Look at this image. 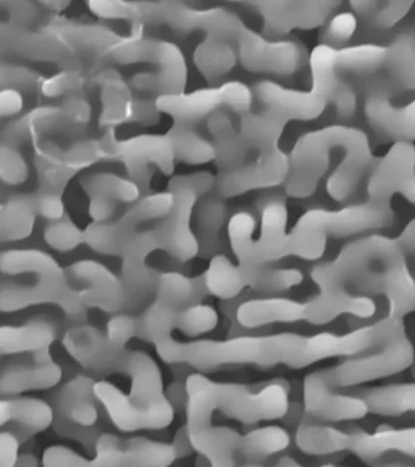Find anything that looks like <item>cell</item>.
<instances>
[{
	"label": "cell",
	"instance_id": "1",
	"mask_svg": "<svg viewBox=\"0 0 415 467\" xmlns=\"http://www.w3.org/2000/svg\"><path fill=\"white\" fill-rule=\"evenodd\" d=\"M310 275L320 293L334 297L373 283L386 295L393 318L403 319L415 310V280L406 254L398 240L379 234L348 244L334 261L315 265Z\"/></svg>",
	"mask_w": 415,
	"mask_h": 467
},
{
	"label": "cell",
	"instance_id": "2",
	"mask_svg": "<svg viewBox=\"0 0 415 467\" xmlns=\"http://www.w3.org/2000/svg\"><path fill=\"white\" fill-rule=\"evenodd\" d=\"M187 432L193 449L213 431L212 417L221 411L246 424L285 419L290 411L289 391L273 381L258 391L234 383L214 381L201 373L186 379Z\"/></svg>",
	"mask_w": 415,
	"mask_h": 467
},
{
	"label": "cell",
	"instance_id": "3",
	"mask_svg": "<svg viewBox=\"0 0 415 467\" xmlns=\"http://www.w3.org/2000/svg\"><path fill=\"white\" fill-rule=\"evenodd\" d=\"M113 373L130 379L129 395L109 381H96L94 391L116 429L123 432L160 431L172 423L175 410L164 392L159 366L150 356L124 348Z\"/></svg>",
	"mask_w": 415,
	"mask_h": 467
},
{
	"label": "cell",
	"instance_id": "4",
	"mask_svg": "<svg viewBox=\"0 0 415 467\" xmlns=\"http://www.w3.org/2000/svg\"><path fill=\"white\" fill-rule=\"evenodd\" d=\"M335 157L344 158L364 176L373 155L369 139L362 130L330 125L305 133L289 155L290 169L284 189L287 196L304 199L316 192Z\"/></svg>",
	"mask_w": 415,
	"mask_h": 467
},
{
	"label": "cell",
	"instance_id": "5",
	"mask_svg": "<svg viewBox=\"0 0 415 467\" xmlns=\"http://www.w3.org/2000/svg\"><path fill=\"white\" fill-rule=\"evenodd\" d=\"M2 310L57 304L70 320L80 323L85 307L66 285L58 263L40 250H11L2 255Z\"/></svg>",
	"mask_w": 415,
	"mask_h": 467
},
{
	"label": "cell",
	"instance_id": "6",
	"mask_svg": "<svg viewBox=\"0 0 415 467\" xmlns=\"http://www.w3.org/2000/svg\"><path fill=\"white\" fill-rule=\"evenodd\" d=\"M392 218L390 202L371 198L340 210H309L287 232L285 256L318 260L324 255L329 238H343L385 228Z\"/></svg>",
	"mask_w": 415,
	"mask_h": 467
},
{
	"label": "cell",
	"instance_id": "7",
	"mask_svg": "<svg viewBox=\"0 0 415 467\" xmlns=\"http://www.w3.org/2000/svg\"><path fill=\"white\" fill-rule=\"evenodd\" d=\"M337 49L319 44L309 55L311 88L297 90L263 79L253 91L262 108L290 121H311L318 119L331 103L338 79Z\"/></svg>",
	"mask_w": 415,
	"mask_h": 467
},
{
	"label": "cell",
	"instance_id": "8",
	"mask_svg": "<svg viewBox=\"0 0 415 467\" xmlns=\"http://www.w3.org/2000/svg\"><path fill=\"white\" fill-rule=\"evenodd\" d=\"M285 189L265 190L255 200L260 214L261 230L254 237L256 218L251 211H239L228 223L232 250L240 264L270 265L285 259V238L287 234L288 208Z\"/></svg>",
	"mask_w": 415,
	"mask_h": 467
},
{
	"label": "cell",
	"instance_id": "9",
	"mask_svg": "<svg viewBox=\"0 0 415 467\" xmlns=\"http://www.w3.org/2000/svg\"><path fill=\"white\" fill-rule=\"evenodd\" d=\"M155 346L159 357L164 362L187 364L202 373L228 365L267 367L271 353L270 336L191 343H181L170 337Z\"/></svg>",
	"mask_w": 415,
	"mask_h": 467
},
{
	"label": "cell",
	"instance_id": "10",
	"mask_svg": "<svg viewBox=\"0 0 415 467\" xmlns=\"http://www.w3.org/2000/svg\"><path fill=\"white\" fill-rule=\"evenodd\" d=\"M215 187L209 172L177 176L171 181L174 204L160 225L155 239L159 247L180 262H187L201 252V245L191 229V216L199 197Z\"/></svg>",
	"mask_w": 415,
	"mask_h": 467
},
{
	"label": "cell",
	"instance_id": "11",
	"mask_svg": "<svg viewBox=\"0 0 415 467\" xmlns=\"http://www.w3.org/2000/svg\"><path fill=\"white\" fill-rule=\"evenodd\" d=\"M383 321L380 345L368 356L348 359L335 367L337 387L348 388L400 373L412 365L413 346L407 337L402 319L388 316Z\"/></svg>",
	"mask_w": 415,
	"mask_h": 467
},
{
	"label": "cell",
	"instance_id": "12",
	"mask_svg": "<svg viewBox=\"0 0 415 467\" xmlns=\"http://www.w3.org/2000/svg\"><path fill=\"white\" fill-rule=\"evenodd\" d=\"M303 281V273L296 269L273 268L269 265H235L223 254L213 257L204 276L206 289L223 299L236 297L245 289L285 292L302 285Z\"/></svg>",
	"mask_w": 415,
	"mask_h": 467
},
{
	"label": "cell",
	"instance_id": "13",
	"mask_svg": "<svg viewBox=\"0 0 415 467\" xmlns=\"http://www.w3.org/2000/svg\"><path fill=\"white\" fill-rule=\"evenodd\" d=\"M254 98L253 88L245 83L229 80L220 87L197 90L191 94L161 96L157 108L173 117L176 123L190 125L220 110L243 116L252 111Z\"/></svg>",
	"mask_w": 415,
	"mask_h": 467
},
{
	"label": "cell",
	"instance_id": "14",
	"mask_svg": "<svg viewBox=\"0 0 415 467\" xmlns=\"http://www.w3.org/2000/svg\"><path fill=\"white\" fill-rule=\"evenodd\" d=\"M238 61L252 73L290 77L309 62L307 49L296 38L271 39L244 27L236 43Z\"/></svg>",
	"mask_w": 415,
	"mask_h": 467
},
{
	"label": "cell",
	"instance_id": "15",
	"mask_svg": "<svg viewBox=\"0 0 415 467\" xmlns=\"http://www.w3.org/2000/svg\"><path fill=\"white\" fill-rule=\"evenodd\" d=\"M364 114L378 132L396 141H415V99L403 107L391 103V83L386 76L365 77Z\"/></svg>",
	"mask_w": 415,
	"mask_h": 467
},
{
	"label": "cell",
	"instance_id": "16",
	"mask_svg": "<svg viewBox=\"0 0 415 467\" xmlns=\"http://www.w3.org/2000/svg\"><path fill=\"white\" fill-rule=\"evenodd\" d=\"M290 169L289 156L280 147L255 153L254 160L241 168L221 171L215 178L217 192L223 198L256 190L285 186Z\"/></svg>",
	"mask_w": 415,
	"mask_h": 467
},
{
	"label": "cell",
	"instance_id": "17",
	"mask_svg": "<svg viewBox=\"0 0 415 467\" xmlns=\"http://www.w3.org/2000/svg\"><path fill=\"white\" fill-rule=\"evenodd\" d=\"M94 459L89 466H170L178 458L174 443L155 441L144 437L121 439L113 433H101L98 438Z\"/></svg>",
	"mask_w": 415,
	"mask_h": 467
},
{
	"label": "cell",
	"instance_id": "18",
	"mask_svg": "<svg viewBox=\"0 0 415 467\" xmlns=\"http://www.w3.org/2000/svg\"><path fill=\"white\" fill-rule=\"evenodd\" d=\"M337 388L335 369L313 372L304 381V411L312 419L340 422L361 420L369 412L367 403L358 396L342 395Z\"/></svg>",
	"mask_w": 415,
	"mask_h": 467
},
{
	"label": "cell",
	"instance_id": "19",
	"mask_svg": "<svg viewBox=\"0 0 415 467\" xmlns=\"http://www.w3.org/2000/svg\"><path fill=\"white\" fill-rule=\"evenodd\" d=\"M66 285L86 306L109 312L119 311L127 302L129 291L105 265L94 261H81L65 271Z\"/></svg>",
	"mask_w": 415,
	"mask_h": 467
},
{
	"label": "cell",
	"instance_id": "20",
	"mask_svg": "<svg viewBox=\"0 0 415 467\" xmlns=\"http://www.w3.org/2000/svg\"><path fill=\"white\" fill-rule=\"evenodd\" d=\"M368 198L390 202L401 194L415 205V145L396 141L374 165L368 182Z\"/></svg>",
	"mask_w": 415,
	"mask_h": 467
},
{
	"label": "cell",
	"instance_id": "21",
	"mask_svg": "<svg viewBox=\"0 0 415 467\" xmlns=\"http://www.w3.org/2000/svg\"><path fill=\"white\" fill-rule=\"evenodd\" d=\"M264 22V36L282 37L294 29L325 26L341 2H246Z\"/></svg>",
	"mask_w": 415,
	"mask_h": 467
},
{
	"label": "cell",
	"instance_id": "22",
	"mask_svg": "<svg viewBox=\"0 0 415 467\" xmlns=\"http://www.w3.org/2000/svg\"><path fill=\"white\" fill-rule=\"evenodd\" d=\"M63 372L51 350L29 355L22 358H11L2 366L0 391L3 398L19 396L28 391L55 389L62 379Z\"/></svg>",
	"mask_w": 415,
	"mask_h": 467
},
{
	"label": "cell",
	"instance_id": "23",
	"mask_svg": "<svg viewBox=\"0 0 415 467\" xmlns=\"http://www.w3.org/2000/svg\"><path fill=\"white\" fill-rule=\"evenodd\" d=\"M95 382L88 375L78 374L48 394L47 402L55 411L52 427L96 426L99 420Z\"/></svg>",
	"mask_w": 415,
	"mask_h": 467
},
{
	"label": "cell",
	"instance_id": "24",
	"mask_svg": "<svg viewBox=\"0 0 415 467\" xmlns=\"http://www.w3.org/2000/svg\"><path fill=\"white\" fill-rule=\"evenodd\" d=\"M62 344L87 372L99 376L112 374L125 348L111 343L101 331L90 326H77L65 333Z\"/></svg>",
	"mask_w": 415,
	"mask_h": 467
},
{
	"label": "cell",
	"instance_id": "25",
	"mask_svg": "<svg viewBox=\"0 0 415 467\" xmlns=\"http://www.w3.org/2000/svg\"><path fill=\"white\" fill-rule=\"evenodd\" d=\"M54 420L52 405L43 399L19 395L0 402V425L13 431L21 444L52 427Z\"/></svg>",
	"mask_w": 415,
	"mask_h": 467
},
{
	"label": "cell",
	"instance_id": "26",
	"mask_svg": "<svg viewBox=\"0 0 415 467\" xmlns=\"http://www.w3.org/2000/svg\"><path fill=\"white\" fill-rule=\"evenodd\" d=\"M58 337V327L47 316H38L20 327L4 326L0 330V352L10 357L36 354L51 348Z\"/></svg>",
	"mask_w": 415,
	"mask_h": 467
},
{
	"label": "cell",
	"instance_id": "27",
	"mask_svg": "<svg viewBox=\"0 0 415 467\" xmlns=\"http://www.w3.org/2000/svg\"><path fill=\"white\" fill-rule=\"evenodd\" d=\"M348 450L365 460L378 459L389 452L415 458V428L348 432Z\"/></svg>",
	"mask_w": 415,
	"mask_h": 467
},
{
	"label": "cell",
	"instance_id": "28",
	"mask_svg": "<svg viewBox=\"0 0 415 467\" xmlns=\"http://www.w3.org/2000/svg\"><path fill=\"white\" fill-rule=\"evenodd\" d=\"M244 328L304 321V303L285 297L256 298L242 304L236 313Z\"/></svg>",
	"mask_w": 415,
	"mask_h": 467
},
{
	"label": "cell",
	"instance_id": "29",
	"mask_svg": "<svg viewBox=\"0 0 415 467\" xmlns=\"http://www.w3.org/2000/svg\"><path fill=\"white\" fill-rule=\"evenodd\" d=\"M228 110H220L209 117L208 127L213 139L215 160L222 171L241 168L245 162L247 150Z\"/></svg>",
	"mask_w": 415,
	"mask_h": 467
},
{
	"label": "cell",
	"instance_id": "30",
	"mask_svg": "<svg viewBox=\"0 0 415 467\" xmlns=\"http://www.w3.org/2000/svg\"><path fill=\"white\" fill-rule=\"evenodd\" d=\"M387 47L385 68L398 86L415 91V26L401 27Z\"/></svg>",
	"mask_w": 415,
	"mask_h": 467
},
{
	"label": "cell",
	"instance_id": "31",
	"mask_svg": "<svg viewBox=\"0 0 415 467\" xmlns=\"http://www.w3.org/2000/svg\"><path fill=\"white\" fill-rule=\"evenodd\" d=\"M287 122L275 113L262 109L242 116L240 135L248 151L254 153L279 147Z\"/></svg>",
	"mask_w": 415,
	"mask_h": 467
},
{
	"label": "cell",
	"instance_id": "32",
	"mask_svg": "<svg viewBox=\"0 0 415 467\" xmlns=\"http://www.w3.org/2000/svg\"><path fill=\"white\" fill-rule=\"evenodd\" d=\"M298 448L307 455L323 456L348 450V432L322 425L306 414L296 433Z\"/></svg>",
	"mask_w": 415,
	"mask_h": 467
},
{
	"label": "cell",
	"instance_id": "33",
	"mask_svg": "<svg viewBox=\"0 0 415 467\" xmlns=\"http://www.w3.org/2000/svg\"><path fill=\"white\" fill-rule=\"evenodd\" d=\"M369 412L383 416H399L415 412V383H395L358 392Z\"/></svg>",
	"mask_w": 415,
	"mask_h": 467
},
{
	"label": "cell",
	"instance_id": "34",
	"mask_svg": "<svg viewBox=\"0 0 415 467\" xmlns=\"http://www.w3.org/2000/svg\"><path fill=\"white\" fill-rule=\"evenodd\" d=\"M291 442L289 432L278 426H267L241 436L237 454L246 462H258L284 451Z\"/></svg>",
	"mask_w": 415,
	"mask_h": 467
},
{
	"label": "cell",
	"instance_id": "35",
	"mask_svg": "<svg viewBox=\"0 0 415 467\" xmlns=\"http://www.w3.org/2000/svg\"><path fill=\"white\" fill-rule=\"evenodd\" d=\"M339 73L370 77L385 68L387 47L365 43L337 49Z\"/></svg>",
	"mask_w": 415,
	"mask_h": 467
},
{
	"label": "cell",
	"instance_id": "36",
	"mask_svg": "<svg viewBox=\"0 0 415 467\" xmlns=\"http://www.w3.org/2000/svg\"><path fill=\"white\" fill-rule=\"evenodd\" d=\"M198 69L209 80L220 78L234 68L238 61L236 46L221 39H205L194 53Z\"/></svg>",
	"mask_w": 415,
	"mask_h": 467
},
{
	"label": "cell",
	"instance_id": "37",
	"mask_svg": "<svg viewBox=\"0 0 415 467\" xmlns=\"http://www.w3.org/2000/svg\"><path fill=\"white\" fill-rule=\"evenodd\" d=\"M169 138L175 159L192 164L205 163L215 159L213 144L199 135L190 125L176 123Z\"/></svg>",
	"mask_w": 415,
	"mask_h": 467
},
{
	"label": "cell",
	"instance_id": "38",
	"mask_svg": "<svg viewBox=\"0 0 415 467\" xmlns=\"http://www.w3.org/2000/svg\"><path fill=\"white\" fill-rule=\"evenodd\" d=\"M218 192L206 196L198 208L199 245L208 254L220 244V232L226 218V205Z\"/></svg>",
	"mask_w": 415,
	"mask_h": 467
},
{
	"label": "cell",
	"instance_id": "39",
	"mask_svg": "<svg viewBox=\"0 0 415 467\" xmlns=\"http://www.w3.org/2000/svg\"><path fill=\"white\" fill-rule=\"evenodd\" d=\"M219 323L217 311L209 306L196 305L185 310H179L175 318V327L188 337L204 335L215 328Z\"/></svg>",
	"mask_w": 415,
	"mask_h": 467
},
{
	"label": "cell",
	"instance_id": "40",
	"mask_svg": "<svg viewBox=\"0 0 415 467\" xmlns=\"http://www.w3.org/2000/svg\"><path fill=\"white\" fill-rule=\"evenodd\" d=\"M195 293L193 281L179 273H165L159 275L157 298L176 308L190 302Z\"/></svg>",
	"mask_w": 415,
	"mask_h": 467
},
{
	"label": "cell",
	"instance_id": "41",
	"mask_svg": "<svg viewBox=\"0 0 415 467\" xmlns=\"http://www.w3.org/2000/svg\"><path fill=\"white\" fill-rule=\"evenodd\" d=\"M358 28V16L354 12H341L325 24L320 44L327 45L337 49L345 47L352 39Z\"/></svg>",
	"mask_w": 415,
	"mask_h": 467
},
{
	"label": "cell",
	"instance_id": "42",
	"mask_svg": "<svg viewBox=\"0 0 415 467\" xmlns=\"http://www.w3.org/2000/svg\"><path fill=\"white\" fill-rule=\"evenodd\" d=\"M331 104L334 105L340 120L348 121L354 119L358 110V95L350 81L339 78Z\"/></svg>",
	"mask_w": 415,
	"mask_h": 467
},
{
	"label": "cell",
	"instance_id": "43",
	"mask_svg": "<svg viewBox=\"0 0 415 467\" xmlns=\"http://www.w3.org/2000/svg\"><path fill=\"white\" fill-rule=\"evenodd\" d=\"M412 6L413 2H379L368 23L378 29H390L405 18Z\"/></svg>",
	"mask_w": 415,
	"mask_h": 467
},
{
	"label": "cell",
	"instance_id": "44",
	"mask_svg": "<svg viewBox=\"0 0 415 467\" xmlns=\"http://www.w3.org/2000/svg\"><path fill=\"white\" fill-rule=\"evenodd\" d=\"M46 233L47 243L58 252H70L85 239L77 228L70 223H57Z\"/></svg>",
	"mask_w": 415,
	"mask_h": 467
},
{
	"label": "cell",
	"instance_id": "45",
	"mask_svg": "<svg viewBox=\"0 0 415 467\" xmlns=\"http://www.w3.org/2000/svg\"><path fill=\"white\" fill-rule=\"evenodd\" d=\"M138 320L132 317L115 316L108 324L106 336L114 345L125 348L132 337H138Z\"/></svg>",
	"mask_w": 415,
	"mask_h": 467
},
{
	"label": "cell",
	"instance_id": "46",
	"mask_svg": "<svg viewBox=\"0 0 415 467\" xmlns=\"http://www.w3.org/2000/svg\"><path fill=\"white\" fill-rule=\"evenodd\" d=\"M89 461L90 460L78 455L70 448L62 445H54L46 449L43 454L42 463L46 467H88Z\"/></svg>",
	"mask_w": 415,
	"mask_h": 467
},
{
	"label": "cell",
	"instance_id": "47",
	"mask_svg": "<svg viewBox=\"0 0 415 467\" xmlns=\"http://www.w3.org/2000/svg\"><path fill=\"white\" fill-rule=\"evenodd\" d=\"M21 442L9 430L3 429L0 433V466L13 467L16 466L19 459V448Z\"/></svg>",
	"mask_w": 415,
	"mask_h": 467
},
{
	"label": "cell",
	"instance_id": "48",
	"mask_svg": "<svg viewBox=\"0 0 415 467\" xmlns=\"http://www.w3.org/2000/svg\"><path fill=\"white\" fill-rule=\"evenodd\" d=\"M397 240L406 254L415 257V219L407 224Z\"/></svg>",
	"mask_w": 415,
	"mask_h": 467
},
{
	"label": "cell",
	"instance_id": "49",
	"mask_svg": "<svg viewBox=\"0 0 415 467\" xmlns=\"http://www.w3.org/2000/svg\"><path fill=\"white\" fill-rule=\"evenodd\" d=\"M166 397L169 398L171 403L172 404L174 410L175 407L179 408L182 406L187 405V390L186 386L182 385V383L174 382L170 387L168 391L165 392Z\"/></svg>",
	"mask_w": 415,
	"mask_h": 467
},
{
	"label": "cell",
	"instance_id": "50",
	"mask_svg": "<svg viewBox=\"0 0 415 467\" xmlns=\"http://www.w3.org/2000/svg\"><path fill=\"white\" fill-rule=\"evenodd\" d=\"M3 112L13 114L20 111L23 106V99L18 93L13 90H6L3 93L2 99Z\"/></svg>",
	"mask_w": 415,
	"mask_h": 467
},
{
	"label": "cell",
	"instance_id": "51",
	"mask_svg": "<svg viewBox=\"0 0 415 467\" xmlns=\"http://www.w3.org/2000/svg\"><path fill=\"white\" fill-rule=\"evenodd\" d=\"M40 203V210L47 218L51 220H57L59 216L61 218L62 204L58 199L55 197L44 198Z\"/></svg>",
	"mask_w": 415,
	"mask_h": 467
},
{
	"label": "cell",
	"instance_id": "52",
	"mask_svg": "<svg viewBox=\"0 0 415 467\" xmlns=\"http://www.w3.org/2000/svg\"><path fill=\"white\" fill-rule=\"evenodd\" d=\"M379 2H350L354 14L364 21L368 22L374 15Z\"/></svg>",
	"mask_w": 415,
	"mask_h": 467
},
{
	"label": "cell",
	"instance_id": "53",
	"mask_svg": "<svg viewBox=\"0 0 415 467\" xmlns=\"http://www.w3.org/2000/svg\"><path fill=\"white\" fill-rule=\"evenodd\" d=\"M38 460L35 455L30 453H24L19 456L18 462L16 466H37Z\"/></svg>",
	"mask_w": 415,
	"mask_h": 467
},
{
	"label": "cell",
	"instance_id": "54",
	"mask_svg": "<svg viewBox=\"0 0 415 467\" xmlns=\"http://www.w3.org/2000/svg\"><path fill=\"white\" fill-rule=\"evenodd\" d=\"M410 367H412V376L415 378V359Z\"/></svg>",
	"mask_w": 415,
	"mask_h": 467
}]
</instances>
